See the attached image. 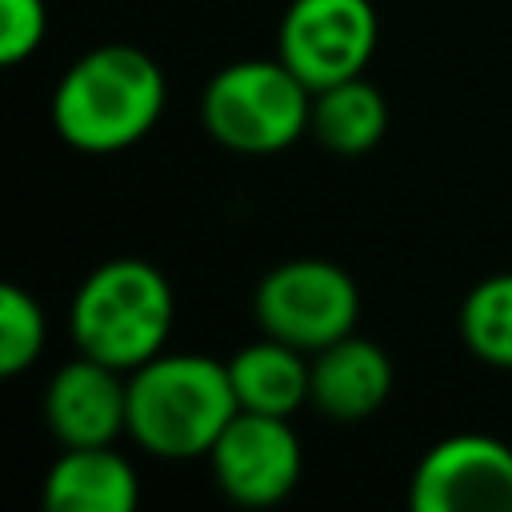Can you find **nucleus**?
Listing matches in <instances>:
<instances>
[{"label": "nucleus", "instance_id": "1", "mask_svg": "<svg viewBox=\"0 0 512 512\" xmlns=\"http://www.w3.org/2000/svg\"><path fill=\"white\" fill-rule=\"evenodd\" d=\"M168 104L160 64L132 44H100L72 60L52 92V128L76 152H124L144 140Z\"/></svg>", "mask_w": 512, "mask_h": 512}, {"label": "nucleus", "instance_id": "2", "mask_svg": "<svg viewBox=\"0 0 512 512\" xmlns=\"http://www.w3.org/2000/svg\"><path fill=\"white\" fill-rule=\"evenodd\" d=\"M236 412L228 360L208 352H160L128 372V436L148 456H208Z\"/></svg>", "mask_w": 512, "mask_h": 512}, {"label": "nucleus", "instance_id": "3", "mask_svg": "<svg viewBox=\"0 0 512 512\" xmlns=\"http://www.w3.org/2000/svg\"><path fill=\"white\" fill-rule=\"evenodd\" d=\"M176 320L168 276L140 256H112L96 264L68 308L76 352L132 372L164 352Z\"/></svg>", "mask_w": 512, "mask_h": 512}, {"label": "nucleus", "instance_id": "4", "mask_svg": "<svg viewBox=\"0 0 512 512\" xmlns=\"http://www.w3.org/2000/svg\"><path fill=\"white\" fill-rule=\"evenodd\" d=\"M312 88L280 60H236L220 68L200 96V120L216 144L244 156H268L308 132Z\"/></svg>", "mask_w": 512, "mask_h": 512}, {"label": "nucleus", "instance_id": "5", "mask_svg": "<svg viewBox=\"0 0 512 512\" xmlns=\"http://www.w3.org/2000/svg\"><path fill=\"white\" fill-rule=\"evenodd\" d=\"M252 312L264 336H276L300 352H320L324 344L356 332L360 288L340 264L296 256L260 276Z\"/></svg>", "mask_w": 512, "mask_h": 512}, {"label": "nucleus", "instance_id": "6", "mask_svg": "<svg viewBox=\"0 0 512 512\" xmlns=\"http://www.w3.org/2000/svg\"><path fill=\"white\" fill-rule=\"evenodd\" d=\"M380 40L372 0H292L280 16L276 56L316 92L364 76Z\"/></svg>", "mask_w": 512, "mask_h": 512}, {"label": "nucleus", "instance_id": "7", "mask_svg": "<svg viewBox=\"0 0 512 512\" xmlns=\"http://www.w3.org/2000/svg\"><path fill=\"white\" fill-rule=\"evenodd\" d=\"M416 512H512V448L488 432L436 440L412 468Z\"/></svg>", "mask_w": 512, "mask_h": 512}, {"label": "nucleus", "instance_id": "8", "mask_svg": "<svg viewBox=\"0 0 512 512\" xmlns=\"http://www.w3.org/2000/svg\"><path fill=\"white\" fill-rule=\"evenodd\" d=\"M204 460L216 488L244 508L280 504L304 472V448L296 428L288 424V416L268 412H236Z\"/></svg>", "mask_w": 512, "mask_h": 512}, {"label": "nucleus", "instance_id": "9", "mask_svg": "<svg viewBox=\"0 0 512 512\" xmlns=\"http://www.w3.org/2000/svg\"><path fill=\"white\" fill-rule=\"evenodd\" d=\"M44 424L64 448L112 444L128 432V376L80 352L52 372L44 388Z\"/></svg>", "mask_w": 512, "mask_h": 512}, {"label": "nucleus", "instance_id": "10", "mask_svg": "<svg viewBox=\"0 0 512 512\" xmlns=\"http://www.w3.org/2000/svg\"><path fill=\"white\" fill-rule=\"evenodd\" d=\"M392 392V360L356 332L324 344L308 360V404L336 424L368 420Z\"/></svg>", "mask_w": 512, "mask_h": 512}, {"label": "nucleus", "instance_id": "11", "mask_svg": "<svg viewBox=\"0 0 512 512\" xmlns=\"http://www.w3.org/2000/svg\"><path fill=\"white\" fill-rule=\"evenodd\" d=\"M48 512H132L140 504V476L112 444L64 448L44 476Z\"/></svg>", "mask_w": 512, "mask_h": 512}, {"label": "nucleus", "instance_id": "12", "mask_svg": "<svg viewBox=\"0 0 512 512\" xmlns=\"http://www.w3.org/2000/svg\"><path fill=\"white\" fill-rule=\"evenodd\" d=\"M228 376L240 412H268V416H292L300 404H308V360L300 348L264 336L228 356Z\"/></svg>", "mask_w": 512, "mask_h": 512}, {"label": "nucleus", "instance_id": "13", "mask_svg": "<svg viewBox=\"0 0 512 512\" xmlns=\"http://www.w3.org/2000/svg\"><path fill=\"white\" fill-rule=\"evenodd\" d=\"M384 128H388V104L372 80L352 76V80H340V84L312 92L308 132L328 152L364 156L384 140Z\"/></svg>", "mask_w": 512, "mask_h": 512}, {"label": "nucleus", "instance_id": "14", "mask_svg": "<svg viewBox=\"0 0 512 512\" xmlns=\"http://www.w3.org/2000/svg\"><path fill=\"white\" fill-rule=\"evenodd\" d=\"M464 348L492 368H512V272L484 276L460 304Z\"/></svg>", "mask_w": 512, "mask_h": 512}, {"label": "nucleus", "instance_id": "15", "mask_svg": "<svg viewBox=\"0 0 512 512\" xmlns=\"http://www.w3.org/2000/svg\"><path fill=\"white\" fill-rule=\"evenodd\" d=\"M48 320L36 296H28L20 284L0 288V372L16 376L32 368L44 352Z\"/></svg>", "mask_w": 512, "mask_h": 512}, {"label": "nucleus", "instance_id": "16", "mask_svg": "<svg viewBox=\"0 0 512 512\" xmlns=\"http://www.w3.org/2000/svg\"><path fill=\"white\" fill-rule=\"evenodd\" d=\"M48 36L44 0H0V64L28 60Z\"/></svg>", "mask_w": 512, "mask_h": 512}]
</instances>
